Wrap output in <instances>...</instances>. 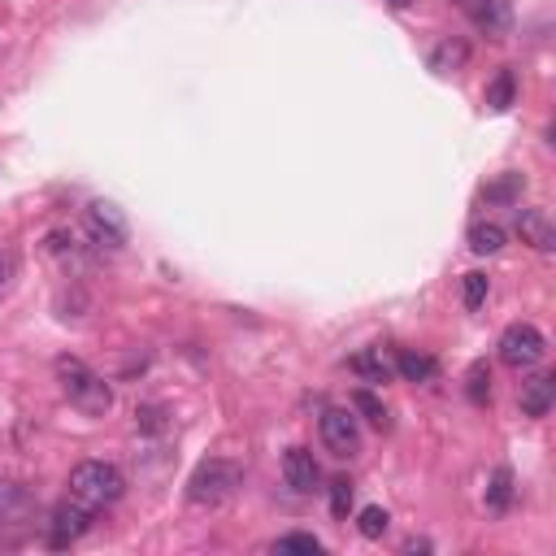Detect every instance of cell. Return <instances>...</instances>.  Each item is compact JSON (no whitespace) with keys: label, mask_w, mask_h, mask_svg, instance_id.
<instances>
[{"label":"cell","mask_w":556,"mask_h":556,"mask_svg":"<svg viewBox=\"0 0 556 556\" xmlns=\"http://www.w3.org/2000/svg\"><path fill=\"white\" fill-rule=\"evenodd\" d=\"M57 383L70 396L74 409H83V413H92V417H105L113 409L109 383L87 361H79V357H57Z\"/></svg>","instance_id":"obj_1"},{"label":"cell","mask_w":556,"mask_h":556,"mask_svg":"<svg viewBox=\"0 0 556 556\" xmlns=\"http://www.w3.org/2000/svg\"><path fill=\"white\" fill-rule=\"evenodd\" d=\"M70 496L83 500L87 509H109L126 496V478L113 461H83L70 470Z\"/></svg>","instance_id":"obj_2"},{"label":"cell","mask_w":556,"mask_h":556,"mask_svg":"<svg viewBox=\"0 0 556 556\" xmlns=\"http://www.w3.org/2000/svg\"><path fill=\"white\" fill-rule=\"evenodd\" d=\"M244 483V470H239L235 461H222V457H209L196 465V474L187 478V500L196 504V509H218L226 504Z\"/></svg>","instance_id":"obj_3"},{"label":"cell","mask_w":556,"mask_h":556,"mask_svg":"<svg viewBox=\"0 0 556 556\" xmlns=\"http://www.w3.org/2000/svg\"><path fill=\"white\" fill-rule=\"evenodd\" d=\"M543 357H548V339H543L539 326L513 322L509 331L500 335V361L509 365V370H535Z\"/></svg>","instance_id":"obj_4"},{"label":"cell","mask_w":556,"mask_h":556,"mask_svg":"<svg viewBox=\"0 0 556 556\" xmlns=\"http://www.w3.org/2000/svg\"><path fill=\"white\" fill-rule=\"evenodd\" d=\"M318 426H322V444L335 457H357L361 452V422L352 409H326Z\"/></svg>","instance_id":"obj_5"},{"label":"cell","mask_w":556,"mask_h":556,"mask_svg":"<svg viewBox=\"0 0 556 556\" xmlns=\"http://www.w3.org/2000/svg\"><path fill=\"white\" fill-rule=\"evenodd\" d=\"M92 513L96 509H87L83 500H66V504H57L53 509V522H48V543L53 548H70V543H79L87 530H92Z\"/></svg>","instance_id":"obj_6"},{"label":"cell","mask_w":556,"mask_h":556,"mask_svg":"<svg viewBox=\"0 0 556 556\" xmlns=\"http://www.w3.org/2000/svg\"><path fill=\"white\" fill-rule=\"evenodd\" d=\"M126 218L113 205H105V200H96L92 209H87V239L100 248V252H122L126 248Z\"/></svg>","instance_id":"obj_7"},{"label":"cell","mask_w":556,"mask_h":556,"mask_svg":"<svg viewBox=\"0 0 556 556\" xmlns=\"http://www.w3.org/2000/svg\"><path fill=\"white\" fill-rule=\"evenodd\" d=\"M283 478L292 491H300V496H313L322 483V470H318V461H313L309 448H287L283 452Z\"/></svg>","instance_id":"obj_8"},{"label":"cell","mask_w":556,"mask_h":556,"mask_svg":"<svg viewBox=\"0 0 556 556\" xmlns=\"http://www.w3.org/2000/svg\"><path fill=\"white\" fill-rule=\"evenodd\" d=\"M457 5L470 14V22L478 31L496 35V40L509 31V0H457Z\"/></svg>","instance_id":"obj_9"},{"label":"cell","mask_w":556,"mask_h":556,"mask_svg":"<svg viewBox=\"0 0 556 556\" xmlns=\"http://www.w3.org/2000/svg\"><path fill=\"white\" fill-rule=\"evenodd\" d=\"M517 235H522V244H530L535 252H552L556 248L552 218L543 209H522V213H517Z\"/></svg>","instance_id":"obj_10"},{"label":"cell","mask_w":556,"mask_h":556,"mask_svg":"<svg viewBox=\"0 0 556 556\" xmlns=\"http://www.w3.org/2000/svg\"><path fill=\"white\" fill-rule=\"evenodd\" d=\"M517 400H522V413L526 417H548L552 404H556V378L552 374H535L530 383H522Z\"/></svg>","instance_id":"obj_11"},{"label":"cell","mask_w":556,"mask_h":556,"mask_svg":"<svg viewBox=\"0 0 556 556\" xmlns=\"http://www.w3.org/2000/svg\"><path fill=\"white\" fill-rule=\"evenodd\" d=\"M31 509H35V500H31L27 487H22V483H0V526L22 522V517H31Z\"/></svg>","instance_id":"obj_12"},{"label":"cell","mask_w":556,"mask_h":556,"mask_svg":"<svg viewBox=\"0 0 556 556\" xmlns=\"http://www.w3.org/2000/svg\"><path fill=\"white\" fill-rule=\"evenodd\" d=\"M396 374L409 378V383H435L439 378V361L426 357V352H396Z\"/></svg>","instance_id":"obj_13"},{"label":"cell","mask_w":556,"mask_h":556,"mask_svg":"<svg viewBox=\"0 0 556 556\" xmlns=\"http://www.w3.org/2000/svg\"><path fill=\"white\" fill-rule=\"evenodd\" d=\"M352 370H357L365 383H387V378L396 374V361L383 357V348H365V352L352 357Z\"/></svg>","instance_id":"obj_14"},{"label":"cell","mask_w":556,"mask_h":556,"mask_svg":"<svg viewBox=\"0 0 556 556\" xmlns=\"http://www.w3.org/2000/svg\"><path fill=\"white\" fill-rule=\"evenodd\" d=\"M504 244H509L504 226H496V222H474L470 226V252H478V257H496Z\"/></svg>","instance_id":"obj_15"},{"label":"cell","mask_w":556,"mask_h":556,"mask_svg":"<svg viewBox=\"0 0 556 556\" xmlns=\"http://www.w3.org/2000/svg\"><path fill=\"white\" fill-rule=\"evenodd\" d=\"M465 61H470V44H465V40H444L431 53V70L435 74H457Z\"/></svg>","instance_id":"obj_16"},{"label":"cell","mask_w":556,"mask_h":556,"mask_svg":"<svg viewBox=\"0 0 556 556\" xmlns=\"http://www.w3.org/2000/svg\"><path fill=\"white\" fill-rule=\"evenodd\" d=\"M517 100V74L513 70H500L496 79H491V87H487V109L491 113H504Z\"/></svg>","instance_id":"obj_17"},{"label":"cell","mask_w":556,"mask_h":556,"mask_svg":"<svg viewBox=\"0 0 556 556\" xmlns=\"http://www.w3.org/2000/svg\"><path fill=\"white\" fill-rule=\"evenodd\" d=\"M513 504V474L509 470H496L491 474V487H487V509L491 513H504Z\"/></svg>","instance_id":"obj_18"},{"label":"cell","mask_w":556,"mask_h":556,"mask_svg":"<svg viewBox=\"0 0 556 556\" xmlns=\"http://www.w3.org/2000/svg\"><path fill=\"white\" fill-rule=\"evenodd\" d=\"M491 292V278L483 270H470L461 278V300H465V309H483V300Z\"/></svg>","instance_id":"obj_19"},{"label":"cell","mask_w":556,"mask_h":556,"mask_svg":"<svg viewBox=\"0 0 556 556\" xmlns=\"http://www.w3.org/2000/svg\"><path fill=\"white\" fill-rule=\"evenodd\" d=\"M465 396H470L474 404H487L491 400V370L487 361H474L470 374H465Z\"/></svg>","instance_id":"obj_20"},{"label":"cell","mask_w":556,"mask_h":556,"mask_svg":"<svg viewBox=\"0 0 556 556\" xmlns=\"http://www.w3.org/2000/svg\"><path fill=\"white\" fill-rule=\"evenodd\" d=\"M352 413H365V422H374L378 431H387V409L374 391H357V396H352Z\"/></svg>","instance_id":"obj_21"},{"label":"cell","mask_w":556,"mask_h":556,"mask_svg":"<svg viewBox=\"0 0 556 556\" xmlns=\"http://www.w3.org/2000/svg\"><path fill=\"white\" fill-rule=\"evenodd\" d=\"M387 509H378V504H370V509H361L357 513V530H361V539H383L387 535Z\"/></svg>","instance_id":"obj_22"},{"label":"cell","mask_w":556,"mask_h":556,"mask_svg":"<svg viewBox=\"0 0 556 556\" xmlns=\"http://www.w3.org/2000/svg\"><path fill=\"white\" fill-rule=\"evenodd\" d=\"M483 196L491 200V205H513V200L522 196V174H504V179H500V183H491Z\"/></svg>","instance_id":"obj_23"},{"label":"cell","mask_w":556,"mask_h":556,"mask_svg":"<svg viewBox=\"0 0 556 556\" xmlns=\"http://www.w3.org/2000/svg\"><path fill=\"white\" fill-rule=\"evenodd\" d=\"M14 283H18V252L9 244H0V300L14 292Z\"/></svg>","instance_id":"obj_24"},{"label":"cell","mask_w":556,"mask_h":556,"mask_svg":"<svg viewBox=\"0 0 556 556\" xmlns=\"http://www.w3.org/2000/svg\"><path fill=\"white\" fill-rule=\"evenodd\" d=\"M274 552H309V556H318L322 539L318 535H283V539H274Z\"/></svg>","instance_id":"obj_25"},{"label":"cell","mask_w":556,"mask_h":556,"mask_svg":"<svg viewBox=\"0 0 556 556\" xmlns=\"http://www.w3.org/2000/svg\"><path fill=\"white\" fill-rule=\"evenodd\" d=\"M348 509H352V483H348V478H335V483H331V513L344 522Z\"/></svg>","instance_id":"obj_26"},{"label":"cell","mask_w":556,"mask_h":556,"mask_svg":"<svg viewBox=\"0 0 556 556\" xmlns=\"http://www.w3.org/2000/svg\"><path fill=\"white\" fill-rule=\"evenodd\" d=\"M135 417H139V426H144V431H161V426H166V413H161L157 404H144Z\"/></svg>","instance_id":"obj_27"},{"label":"cell","mask_w":556,"mask_h":556,"mask_svg":"<svg viewBox=\"0 0 556 556\" xmlns=\"http://www.w3.org/2000/svg\"><path fill=\"white\" fill-rule=\"evenodd\" d=\"M404 552H431V543H426V539H409V543H404Z\"/></svg>","instance_id":"obj_28"},{"label":"cell","mask_w":556,"mask_h":556,"mask_svg":"<svg viewBox=\"0 0 556 556\" xmlns=\"http://www.w3.org/2000/svg\"><path fill=\"white\" fill-rule=\"evenodd\" d=\"M387 5H391V9H404V5H409V0H387Z\"/></svg>","instance_id":"obj_29"}]
</instances>
